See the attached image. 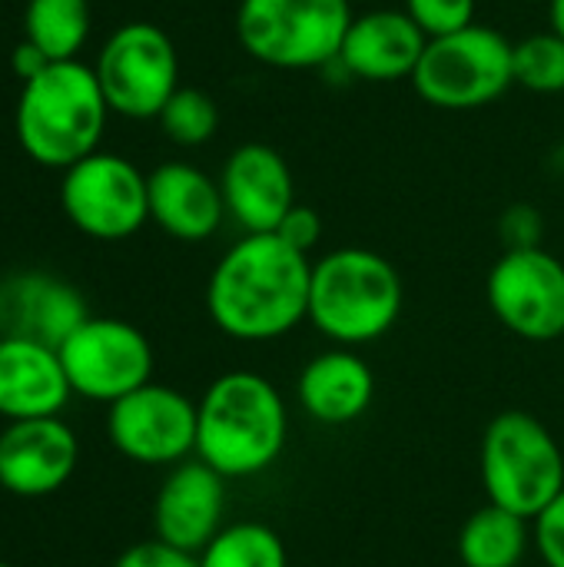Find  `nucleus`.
Segmentation results:
<instances>
[{
    "mask_svg": "<svg viewBox=\"0 0 564 567\" xmlns=\"http://www.w3.org/2000/svg\"><path fill=\"white\" fill-rule=\"evenodd\" d=\"M479 475L492 505L535 522L564 492V452L535 415L509 409L482 435Z\"/></svg>",
    "mask_w": 564,
    "mask_h": 567,
    "instance_id": "5",
    "label": "nucleus"
},
{
    "mask_svg": "<svg viewBox=\"0 0 564 567\" xmlns=\"http://www.w3.org/2000/svg\"><path fill=\"white\" fill-rule=\"evenodd\" d=\"M515 83L532 93H562L564 90V37L555 30L532 33L515 43Z\"/></svg>",
    "mask_w": 564,
    "mask_h": 567,
    "instance_id": "24",
    "label": "nucleus"
},
{
    "mask_svg": "<svg viewBox=\"0 0 564 567\" xmlns=\"http://www.w3.org/2000/svg\"><path fill=\"white\" fill-rule=\"evenodd\" d=\"M548 23H552V30L564 37V0H552L548 3Z\"/></svg>",
    "mask_w": 564,
    "mask_h": 567,
    "instance_id": "32",
    "label": "nucleus"
},
{
    "mask_svg": "<svg viewBox=\"0 0 564 567\" xmlns=\"http://www.w3.org/2000/svg\"><path fill=\"white\" fill-rule=\"evenodd\" d=\"M505 249H535L542 246V216L532 206H512L499 223Z\"/></svg>",
    "mask_w": 564,
    "mask_h": 567,
    "instance_id": "30",
    "label": "nucleus"
},
{
    "mask_svg": "<svg viewBox=\"0 0 564 567\" xmlns=\"http://www.w3.org/2000/svg\"><path fill=\"white\" fill-rule=\"evenodd\" d=\"M289 439V405L259 372L216 375L196 402V458L229 478L273 468Z\"/></svg>",
    "mask_w": 564,
    "mask_h": 567,
    "instance_id": "2",
    "label": "nucleus"
},
{
    "mask_svg": "<svg viewBox=\"0 0 564 567\" xmlns=\"http://www.w3.org/2000/svg\"><path fill=\"white\" fill-rule=\"evenodd\" d=\"M0 567H13V565H7V561H0Z\"/></svg>",
    "mask_w": 564,
    "mask_h": 567,
    "instance_id": "34",
    "label": "nucleus"
},
{
    "mask_svg": "<svg viewBox=\"0 0 564 567\" xmlns=\"http://www.w3.org/2000/svg\"><path fill=\"white\" fill-rule=\"evenodd\" d=\"M312 259L276 233H246L209 272L206 312L236 342L263 346L309 319Z\"/></svg>",
    "mask_w": 564,
    "mask_h": 567,
    "instance_id": "1",
    "label": "nucleus"
},
{
    "mask_svg": "<svg viewBox=\"0 0 564 567\" xmlns=\"http://www.w3.org/2000/svg\"><path fill=\"white\" fill-rule=\"evenodd\" d=\"M70 395L73 389L57 349L17 336L0 339V419H57Z\"/></svg>",
    "mask_w": 564,
    "mask_h": 567,
    "instance_id": "17",
    "label": "nucleus"
},
{
    "mask_svg": "<svg viewBox=\"0 0 564 567\" xmlns=\"http://www.w3.org/2000/svg\"><path fill=\"white\" fill-rule=\"evenodd\" d=\"M226 478L196 455L173 465L153 502V538L199 555L226 528Z\"/></svg>",
    "mask_w": 564,
    "mask_h": 567,
    "instance_id": "13",
    "label": "nucleus"
},
{
    "mask_svg": "<svg viewBox=\"0 0 564 567\" xmlns=\"http://www.w3.org/2000/svg\"><path fill=\"white\" fill-rule=\"evenodd\" d=\"M110 445L146 468H173L196 455V402L173 385L143 389L106 405Z\"/></svg>",
    "mask_w": 564,
    "mask_h": 567,
    "instance_id": "11",
    "label": "nucleus"
},
{
    "mask_svg": "<svg viewBox=\"0 0 564 567\" xmlns=\"http://www.w3.org/2000/svg\"><path fill=\"white\" fill-rule=\"evenodd\" d=\"M535 551L545 567H564V492L532 522Z\"/></svg>",
    "mask_w": 564,
    "mask_h": 567,
    "instance_id": "27",
    "label": "nucleus"
},
{
    "mask_svg": "<svg viewBox=\"0 0 564 567\" xmlns=\"http://www.w3.org/2000/svg\"><path fill=\"white\" fill-rule=\"evenodd\" d=\"M495 319L525 342L564 336V262L548 249H505L485 282Z\"/></svg>",
    "mask_w": 564,
    "mask_h": 567,
    "instance_id": "12",
    "label": "nucleus"
},
{
    "mask_svg": "<svg viewBox=\"0 0 564 567\" xmlns=\"http://www.w3.org/2000/svg\"><path fill=\"white\" fill-rule=\"evenodd\" d=\"M80 462L73 429L57 419L7 422L0 432V488L17 498H47L60 492Z\"/></svg>",
    "mask_w": 564,
    "mask_h": 567,
    "instance_id": "14",
    "label": "nucleus"
},
{
    "mask_svg": "<svg viewBox=\"0 0 564 567\" xmlns=\"http://www.w3.org/2000/svg\"><path fill=\"white\" fill-rule=\"evenodd\" d=\"M515 43L495 27L472 23L459 33L429 40L412 86L435 110H479L515 83Z\"/></svg>",
    "mask_w": 564,
    "mask_h": 567,
    "instance_id": "7",
    "label": "nucleus"
},
{
    "mask_svg": "<svg viewBox=\"0 0 564 567\" xmlns=\"http://www.w3.org/2000/svg\"><path fill=\"white\" fill-rule=\"evenodd\" d=\"M296 399L299 409L319 425H352L376 402V372L356 349L332 346L302 365Z\"/></svg>",
    "mask_w": 564,
    "mask_h": 567,
    "instance_id": "19",
    "label": "nucleus"
},
{
    "mask_svg": "<svg viewBox=\"0 0 564 567\" xmlns=\"http://www.w3.org/2000/svg\"><path fill=\"white\" fill-rule=\"evenodd\" d=\"M406 13L419 23V30L429 40H435L472 27L475 0H406Z\"/></svg>",
    "mask_w": 564,
    "mask_h": 567,
    "instance_id": "26",
    "label": "nucleus"
},
{
    "mask_svg": "<svg viewBox=\"0 0 564 567\" xmlns=\"http://www.w3.org/2000/svg\"><path fill=\"white\" fill-rule=\"evenodd\" d=\"M226 216L246 233H276L283 216L296 206V183L279 150L266 143H243L229 153L219 176Z\"/></svg>",
    "mask_w": 564,
    "mask_h": 567,
    "instance_id": "15",
    "label": "nucleus"
},
{
    "mask_svg": "<svg viewBox=\"0 0 564 567\" xmlns=\"http://www.w3.org/2000/svg\"><path fill=\"white\" fill-rule=\"evenodd\" d=\"M0 339H3V322H0Z\"/></svg>",
    "mask_w": 564,
    "mask_h": 567,
    "instance_id": "33",
    "label": "nucleus"
},
{
    "mask_svg": "<svg viewBox=\"0 0 564 567\" xmlns=\"http://www.w3.org/2000/svg\"><path fill=\"white\" fill-rule=\"evenodd\" d=\"M73 395L113 405L153 382V346L133 322L90 316L57 349Z\"/></svg>",
    "mask_w": 564,
    "mask_h": 567,
    "instance_id": "9",
    "label": "nucleus"
},
{
    "mask_svg": "<svg viewBox=\"0 0 564 567\" xmlns=\"http://www.w3.org/2000/svg\"><path fill=\"white\" fill-rule=\"evenodd\" d=\"M352 20L349 0H243L236 37L266 66L312 70L339 60Z\"/></svg>",
    "mask_w": 564,
    "mask_h": 567,
    "instance_id": "6",
    "label": "nucleus"
},
{
    "mask_svg": "<svg viewBox=\"0 0 564 567\" xmlns=\"http://www.w3.org/2000/svg\"><path fill=\"white\" fill-rule=\"evenodd\" d=\"M60 206L83 236L103 243L126 239L150 219L146 176L130 159L96 150L63 169Z\"/></svg>",
    "mask_w": 564,
    "mask_h": 567,
    "instance_id": "10",
    "label": "nucleus"
},
{
    "mask_svg": "<svg viewBox=\"0 0 564 567\" xmlns=\"http://www.w3.org/2000/svg\"><path fill=\"white\" fill-rule=\"evenodd\" d=\"M196 558L199 567H289L286 542L263 522L226 525Z\"/></svg>",
    "mask_w": 564,
    "mask_h": 567,
    "instance_id": "23",
    "label": "nucleus"
},
{
    "mask_svg": "<svg viewBox=\"0 0 564 567\" xmlns=\"http://www.w3.org/2000/svg\"><path fill=\"white\" fill-rule=\"evenodd\" d=\"M90 319L83 296L47 272H20L0 286V322L3 336L33 339L60 349L73 329Z\"/></svg>",
    "mask_w": 564,
    "mask_h": 567,
    "instance_id": "16",
    "label": "nucleus"
},
{
    "mask_svg": "<svg viewBox=\"0 0 564 567\" xmlns=\"http://www.w3.org/2000/svg\"><path fill=\"white\" fill-rule=\"evenodd\" d=\"M96 80L113 113L130 120L160 116L180 90L176 47L153 23H123L100 50Z\"/></svg>",
    "mask_w": 564,
    "mask_h": 567,
    "instance_id": "8",
    "label": "nucleus"
},
{
    "mask_svg": "<svg viewBox=\"0 0 564 567\" xmlns=\"http://www.w3.org/2000/svg\"><path fill=\"white\" fill-rule=\"evenodd\" d=\"M106 96L96 70L80 60L47 63L23 80L17 103V140L23 153L50 169H70L96 153L106 126Z\"/></svg>",
    "mask_w": 564,
    "mask_h": 567,
    "instance_id": "4",
    "label": "nucleus"
},
{
    "mask_svg": "<svg viewBox=\"0 0 564 567\" xmlns=\"http://www.w3.org/2000/svg\"><path fill=\"white\" fill-rule=\"evenodd\" d=\"M160 126L163 133L180 143V146H203L206 140H213L216 126H219V110L216 100L203 90L193 86H180L170 103L160 113Z\"/></svg>",
    "mask_w": 564,
    "mask_h": 567,
    "instance_id": "25",
    "label": "nucleus"
},
{
    "mask_svg": "<svg viewBox=\"0 0 564 567\" xmlns=\"http://www.w3.org/2000/svg\"><path fill=\"white\" fill-rule=\"evenodd\" d=\"M146 193L150 219L180 243H203L226 219L223 189L199 166L163 163L146 176Z\"/></svg>",
    "mask_w": 564,
    "mask_h": 567,
    "instance_id": "20",
    "label": "nucleus"
},
{
    "mask_svg": "<svg viewBox=\"0 0 564 567\" xmlns=\"http://www.w3.org/2000/svg\"><path fill=\"white\" fill-rule=\"evenodd\" d=\"M276 236H279L283 243H289L293 249H299V252L309 256V252L319 246V239H322V216H319L312 206L296 203V206L283 216Z\"/></svg>",
    "mask_w": 564,
    "mask_h": 567,
    "instance_id": "28",
    "label": "nucleus"
},
{
    "mask_svg": "<svg viewBox=\"0 0 564 567\" xmlns=\"http://www.w3.org/2000/svg\"><path fill=\"white\" fill-rule=\"evenodd\" d=\"M532 522L499 505L472 512L459 532V558L465 567H519L532 545Z\"/></svg>",
    "mask_w": 564,
    "mask_h": 567,
    "instance_id": "21",
    "label": "nucleus"
},
{
    "mask_svg": "<svg viewBox=\"0 0 564 567\" xmlns=\"http://www.w3.org/2000/svg\"><path fill=\"white\" fill-rule=\"evenodd\" d=\"M113 567H199V558L196 555H186L180 548H170L163 545L160 538L153 542H136L130 545Z\"/></svg>",
    "mask_w": 564,
    "mask_h": 567,
    "instance_id": "29",
    "label": "nucleus"
},
{
    "mask_svg": "<svg viewBox=\"0 0 564 567\" xmlns=\"http://www.w3.org/2000/svg\"><path fill=\"white\" fill-rule=\"evenodd\" d=\"M47 63H50V60H47V56H43V53H40V50L33 47V43H27V40H23V43H20L17 50H13V70H17V73H20L23 80L37 76V73H40V70H43Z\"/></svg>",
    "mask_w": 564,
    "mask_h": 567,
    "instance_id": "31",
    "label": "nucleus"
},
{
    "mask_svg": "<svg viewBox=\"0 0 564 567\" xmlns=\"http://www.w3.org/2000/svg\"><path fill=\"white\" fill-rule=\"evenodd\" d=\"M399 269L376 249L342 246L312 262L309 319L332 346L359 349L389 336L402 316Z\"/></svg>",
    "mask_w": 564,
    "mask_h": 567,
    "instance_id": "3",
    "label": "nucleus"
},
{
    "mask_svg": "<svg viewBox=\"0 0 564 567\" xmlns=\"http://www.w3.org/2000/svg\"><path fill=\"white\" fill-rule=\"evenodd\" d=\"M429 37L406 10H369L359 13L342 40L339 63L369 83L412 80Z\"/></svg>",
    "mask_w": 564,
    "mask_h": 567,
    "instance_id": "18",
    "label": "nucleus"
},
{
    "mask_svg": "<svg viewBox=\"0 0 564 567\" xmlns=\"http://www.w3.org/2000/svg\"><path fill=\"white\" fill-rule=\"evenodd\" d=\"M27 43H33L50 63L76 60L90 33L86 0H30L23 17Z\"/></svg>",
    "mask_w": 564,
    "mask_h": 567,
    "instance_id": "22",
    "label": "nucleus"
}]
</instances>
